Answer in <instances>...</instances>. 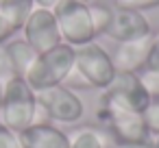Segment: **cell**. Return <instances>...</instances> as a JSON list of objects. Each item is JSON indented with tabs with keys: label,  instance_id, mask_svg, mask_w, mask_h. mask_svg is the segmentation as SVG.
<instances>
[{
	"label": "cell",
	"instance_id": "1",
	"mask_svg": "<svg viewBox=\"0 0 159 148\" xmlns=\"http://www.w3.org/2000/svg\"><path fill=\"white\" fill-rule=\"evenodd\" d=\"M0 122L16 133L37 122V94L22 76H13L2 85Z\"/></svg>",
	"mask_w": 159,
	"mask_h": 148
},
{
	"label": "cell",
	"instance_id": "2",
	"mask_svg": "<svg viewBox=\"0 0 159 148\" xmlns=\"http://www.w3.org/2000/svg\"><path fill=\"white\" fill-rule=\"evenodd\" d=\"M74 70V48L70 44H59L57 48L42 52L35 57L33 65L29 68L24 81L37 94L42 89L63 85Z\"/></svg>",
	"mask_w": 159,
	"mask_h": 148
},
{
	"label": "cell",
	"instance_id": "3",
	"mask_svg": "<svg viewBox=\"0 0 159 148\" xmlns=\"http://www.w3.org/2000/svg\"><path fill=\"white\" fill-rule=\"evenodd\" d=\"M52 13L59 24V33L63 44H70L72 48L85 46L94 42V24L89 16V5L79 0H59L52 7Z\"/></svg>",
	"mask_w": 159,
	"mask_h": 148
},
{
	"label": "cell",
	"instance_id": "4",
	"mask_svg": "<svg viewBox=\"0 0 159 148\" xmlns=\"http://www.w3.org/2000/svg\"><path fill=\"white\" fill-rule=\"evenodd\" d=\"M72 74H76L81 78V85H85V87L105 89L111 83V78L116 76V68H113L111 55L96 42H89L85 46L74 48Z\"/></svg>",
	"mask_w": 159,
	"mask_h": 148
},
{
	"label": "cell",
	"instance_id": "5",
	"mask_svg": "<svg viewBox=\"0 0 159 148\" xmlns=\"http://www.w3.org/2000/svg\"><path fill=\"white\" fill-rule=\"evenodd\" d=\"M148 102H150V96L146 94L139 76L133 72H116V76L105 87L100 98V105L105 107L135 111V113H142Z\"/></svg>",
	"mask_w": 159,
	"mask_h": 148
},
{
	"label": "cell",
	"instance_id": "6",
	"mask_svg": "<svg viewBox=\"0 0 159 148\" xmlns=\"http://www.w3.org/2000/svg\"><path fill=\"white\" fill-rule=\"evenodd\" d=\"M37 109L55 122L74 124L83 118V100L66 85H55L37 92Z\"/></svg>",
	"mask_w": 159,
	"mask_h": 148
},
{
	"label": "cell",
	"instance_id": "7",
	"mask_svg": "<svg viewBox=\"0 0 159 148\" xmlns=\"http://www.w3.org/2000/svg\"><path fill=\"white\" fill-rule=\"evenodd\" d=\"M98 122L107 128L113 141H148V135H150L142 113H135V111H122V109H111L100 105Z\"/></svg>",
	"mask_w": 159,
	"mask_h": 148
},
{
	"label": "cell",
	"instance_id": "8",
	"mask_svg": "<svg viewBox=\"0 0 159 148\" xmlns=\"http://www.w3.org/2000/svg\"><path fill=\"white\" fill-rule=\"evenodd\" d=\"M22 31H24V39L29 42V46L37 55L48 52V50L57 48L59 44H63L61 33H59V24H57V18H55L52 9L35 7L33 13L29 16V20L24 22Z\"/></svg>",
	"mask_w": 159,
	"mask_h": 148
},
{
	"label": "cell",
	"instance_id": "9",
	"mask_svg": "<svg viewBox=\"0 0 159 148\" xmlns=\"http://www.w3.org/2000/svg\"><path fill=\"white\" fill-rule=\"evenodd\" d=\"M150 50H152V35L135 42H120L111 57L116 72H133V74L142 72L148 65Z\"/></svg>",
	"mask_w": 159,
	"mask_h": 148
},
{
	"label": "cell",
	"instance_id": "10",
	"mask_svg": "<svg viewBox=\"0 0 159 148\" xmlns=\"http://www.w3.org/2000/svg\"><path fill=\"white\" fill-rule=\"evenodd\" d=\"M107 35L120 42H135L150 35V24L142 16V11H129V9H116L111 24L107 29Z\"/></svg>",
	"mask_w": 159,
	"mask_h": 148
},
{
	"label": "cell",
	"instance_id": "11",
	"mask_svg": "<svg viewBox=\"0 0 159 148\" xmlns=\"http://www.w3.org/2000/svg\"><path fill=\"white\" fill-rule=\"evenodd\" d=\"M22 148H70V137L48 124V122H35L18 133Z\"/></svg>",
	"mask_w": 159,
	"mask_h": 148
},
{
	"label": "cell",
	"instance_id": "12",
	"mask_svg": "<svg viewBox=\"0 0 159 148\" xmlns=\"http://www.w3.org/2000/svg\"><path fill=\"white\" fill-rule=\"evenodd\" d=\"M2 48H5V55H7V59H9V65H11L13 74L24 78L26 72H29V68L33 65L37 52L29 46L26 39H13V42L9 39Z\"/></svg>",
	"mask_w": 159,
	"mask_h": 148
},
{
	"label": "cell",
	"instance_id": "13",
	"mask_svg": "<svg viewBox=\"0 0 159 148\" xmlns=\"http://www.w3.org/2000/svg\"><path fill=\"white\" fill-rule=\"evenodd\" d=\"M33 9H35V0H0V13L16 31L24 26Z\"/></svg>",
	"mask_w": 159,
	"mask_h": 148
},
{
	"label": "cell",
	"instance_id": "14",
	"mask_svg": "<svg viewBox=\"0 0 159 148\" xmlns=\"http://www.w3.org/2000/svg\"><path fill=\"white\" fill-rule=\"evenodd\" d=\"M111 135L105 131H98V128H79L72 137H70V148H111L113 144H109ZM113 139V137H111Z\"/></svg>",
	"mask_w": 159,
	"mask_h": 148
},
{
	"label": "cell",
	"instance_id": "15",
	"mask_svg": "<svg viewBox=\"0 0 159 148\" xmlns=\"http://www.w3.org/2000/svg\"><path fill=\"white\" fill-rule=\"evenodd\" d=\"M89 16H92V24H94L96 37L102 35V33H107V29H109V24H111V18H113L111 7L100 5V2H98V5H89Z\"/></svg>",
	"mask_w": 159,
	"mask_h": 148
},
{
	"label": "cell",
	"instance_id": "16",
	"mask_svg": "<svg viewBox=\"0 0 159 148\" xmlns=\"http://www.w3.org/2000/svg\"><path fill=\"white\" fill-rule=\"evenodd\" d=\"M146 94L150 96V100L159 98V65H146L142 72H137Z\"/></svg>",
	"mask_w": 159,
	"mask_h": 148
},
{
	"label": "cell",
	"instance_id": "17",
	"mask_svg": "<svg viewBox=\"0 0 159 148\" xmlns=\"http://www.w3.org/2000/svg\"><path fill=\"white\" fill-rule=\"evenodd\" d=\"M142 118H144V124H146L148 133L159 137V98H155L146 105V109L142 111Z\"/></svg>",
	"mask_w": 159,
	"mask_h": 148
},
{
	"label": "cell",
	"instance_id": "18",
	"mask_svg": "<svg viewBox=\"0 0 159 148\" xmlns=\"http://www.w3.org/2000/svg\"><path fill=\"white\" fill-rule=\"evenodd\" d=\"M116 9H129V11H144L159 7V0H111Z\"/></svg>",
	"mask_w": 159,
	"mask_h": 148
},
{
	"label": "cell",
	"instance_id": "19",
	"mask_svg": "<svg viewBox=\"0 0 159 148\" xmlns=\"http://www.w3.org/2000/svg\"><path fill=\"white\" fill-rule=\"evenodd\" d=\"M0 148H22L18 133L7 128L2 122H0Z\"/></svg>",
	"mask_w": 159,
	"mask_h": 148
},
{
	"label": "cell",
	"instance_id": "20",
	"mask_svg": "<svg viewBox=\"0 0 159 148\" xmlns=\"http://www.w3.org/2000/svg\"><path fill=\"white\" fill-rule=\"evenodd\" d=\"M16 74H13V70H11V65H9V59H7V55H5V48L0 46V81H9V78H13Z\"/></svg>",
	"mask_w": 159,
	"mask_h": 148
},
{
	"label": "cell",
	"instance_id": "21",
	"mask_svg": "<svg viewBox=\"0 0 159 148\" xmlns=\"http://www.w3.org/2000/svg\"><path fill=\"white\" fill-rule=\"evenodd\" d=\"M13 35H16V29L5 20V16H2V13H0V46H5Z\"/></svg>",
	"mask_w": 159,
	"mask_h": 148
},
{
	"label": "cell",
	"instance_id": "22",
	"mask_svg": "<svg viewBox=\"0 0 159 148\" xmlns=\"http://www.w3.org/2000/svg\"><path fill=\"white\" fill-rule=\"evenodd\" d=\"M111 148H157L150 141H113Z\"/></svg>",
	"mask_w": 159,
	"mask_h": 148
},
{
	"label": "cell",
	"instance_id": "23",
	"mask_svg": "<svg viewBox=\"0 0 159 148\" xmlns=\"http://www.w3.org/2000/svg\"><path fill=\"white\" fill-rule=\"evenodd\" d=\"M148 65H159V35L152 37V50H150Z\"/></svg>",
	"mask_w": 159,
	"mask_h": 148
},
{
	"label": "cell",
	"instance_id": "24",
	"mask_svg": "<svg viewBox=\"0 0 159 148\" xmlns=\"http://www.w3.org/2000/svg\"><path fill=\"white\" fill-rule=\"evenodd\" d=\"M57 2H59V0H35V5L37 7H44V9H52Z\"/></svg>",
	"mask_w": 159,
	"mask_h": 148
},
{
	"label": "cell",
	"instance_id": "25",
	"mask_svg": "<svg viewBox=\"0 0 159 148\" xmlns=\"http://www.w3.org/2000/svg\"><path fill=\"white\" fill-rule=\"evenodd\" d=\"M2 85H5V83L0 81V107H2Z\"/></svg>",
	"mask_w": 159,
	"mask_h": 148
},
{
	"label": "cell",
	"instance_id": "26",
	"mask_svg": "<svg viewBox=\"0 0 159 148\" xmlns=\"http://www.w3.org/2000/svg\"><path fill=\"white\" fill-rule=\"evenodd\" d=\"M155 146H157V148H159V137H157V144H155Z\"/></svg>",
	"mask_w": 159,
	"mask_h": 148
},
{
	"label": "cell",
	"instance_id": "27",
	"mask_svg": "<svg viewBox=\"0 0 159 148\" xmlns=\"http://www.w3.org/2000/svg\"><path fill=\"white\" fill-rule=\"evenodd\" d=\"M79 2H89V0H79Z\"/></svg>",
	"mask_w": 159,
	"mask_h": 148
}]
</instances>
